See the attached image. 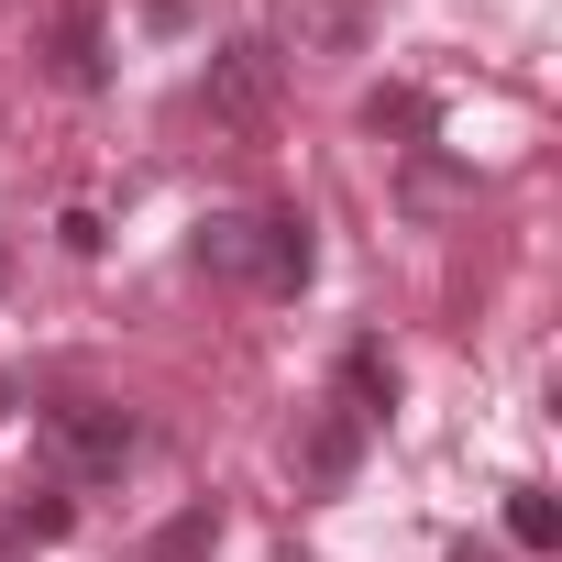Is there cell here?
<instances>
[{
    "label": "cell",
    "instance_id": "6da1fadb",
    "mask_svg": "<svg viewBox=\"0 0 562 562\" xmlns=\"http://www.w3.org/2000/svg\"><path fill=\"white\" fill-rule=\"evenodd\" d=\"M276 100H288V56L254 45V34L199 67V111H210L221 133H276Z\"/></svg>",
    "mask_w": 562,
    "mask_h": 562
},
{
    "label": "cell",
    "instance_id": "7a4b0ae2",
    "mask_svg": "<svg viewBox=\"0 0 562 562\" xmlns=\"http://www.w3.org/2000/svg\"><path fill=\"white\" fill-rule=\"evenodd\" d=\"M45 441H56L67 485H111V474L144 452V419L111 408V397H67V408H45Z\"/></svg>",
    "mask_w": 562,
    "mask_h": 562
},
{
    "label": "cell",
    "instance_id": "3957f363",
    "mask_svg": "<svg viewBox=\"0 0 562 562\" xmlns=\"http://www.w3.org/2000/svg\"><path fill=\"white\" fill-rule=\"evenodd\" d=\"M45 78L100 100L111 89V23H100V0H56V23H45Z\"/></svg>",
    "mask_w": 562,
    "mask_h": 562
},
{
    "label": "cell",
    "instance_id": "277c9868",
    "mask_svg": "<svg viewBox=\"0 0 562 562\" xmlns=\"http://www.w3.org/2000/svg\"><path fill=\"white\" fill-rule=\"evenodd\" d=\"M288 463H299V485H310V496H342V485H353V474H364V419H353V408H342V397H321V408H310V430H299V452H288Z\"/></svg>",
    "mask_w": 562,
    "mask_h": 562
},
{
    "label": "cell",
    "instance_id": "5b68a950",
    "mask_svg": "<svg viewBox=\"0 0 562 562\" xmlns=\"http://www.w3.org/2000/svg\"><path fill=\"white\" fill-rule=\"evenodd\" d=\"M310 276H321L310 210H265V221H254V288H265V299H299Z\"/></svg>",
    "mask_w": 562,
    "mask_h": 562
},
{
    "label": "cell",
    "instance_id": "8992f818",
    "mask_svg": "<svg viewBox=\"0 0 562 562\" xmlns=\"http://www.w3.org/2000/svg\"><path fill=\"white\" fill-rule=\"evenodd\" d=\"M331 397L375 430V419L397 408V364H386V342H342V386H331Z\"/></svg>",
    "mask_w": 562,
    "mask_h": 562
},
{
    "label": "cell",
    "instance_id": "52a82bcc",
    "mask_svg": "<svg viewBox=\"0 0 562 562\" xmlns=\"http://www.w3.org/2000/svg\"><path fill=\"white\" fill-rule=\"evenodd\" d=\"M299 56H353L364 45V23H375V0H299Z\"/></svg>",
    "mask_w": 562,
    "mask_h": 562
},
{
    "label": "cell",
    "instance_id": "ba28073f",
    "mask_svg": "<svg viewBox=\"0 0 562 562\" xmlns=\"http://www.w3.org/2000/svg\"><path fill=\"white\" fill-rule=\"evenodd\" d=\"M364 133H397V144L419 155V144L441 133V111H430V89H397V78H386V89H364Z\"/></svg>",
    "mask_w": 562,
    "mask_h": 562
},
{
    "label": "cell",
    "instance_id": "9c48e42d",
    "mask_svg": "<svg viewBox=\"0 0 562 562\" xmlns=\"http://www.w3.org/2000/svg\"><path fill=\"white\" fill-rule=\"evenodd\" d=\"M188 265H199V276H254V221H243V210H221V221H199V243H188Z\"/></svg>",
    "mask_w": 562,
    "mask_h": 562
},
{
    "label": "cell",
    "instance_id": "30bf717a",
    "mask_svg": "<svg viewBox=\"0 0 562 562\" xmlns=\"http://www.w3.org/2000/svg\"><path fill=\"white\" fill-rule=\"evenodd\" d=\"M507 540L518 551H562V496L551 485H507Z\"/></svg>",
    "mask_w": 562,
    "mask_h": 562
},
{
    "label": "cell",
    "instance_id": "8fae6325",
    "mask_svg": "<svg viewBox=\"0 0 562 562\" xmlns=\"http://www.w3.org/2000/svg\"><path fill=\"white\" fill-rule=\"evenodd\" d=\"M210 551H221V507H210V496L177 507V518L155 529V562H210Z\"/></svg>",
    "mask_w": 562,
    "mask_h": 562
},
{
    "label": "cell",
    "instance_id": "7c38bea8",
    "mask_svg": "<svg viewBox=\"0 0 562 562\" xmlns=\"http://www.w3.org/2000/svg\"><path fill=\"white\" fill-rule=\"evenodd\" d=\"M452 562H507V551H485V540H452Z\"/></svg>",
    "mask_w": 562,
    "mask_h": 562
},
{
    "label": "cell",
    "instance_id": "4fadbf2b",
    "mask_svg": "<svg viewBox=\"0 0 562 562\" xmlns=\"http://www.w3.org/2000/svg\"><path fill=\"white\" fill-rule=\"evenodd\" d=\"M0 288H12V243H0Z\"/></svg>",
    "mask_w": 562,
    "mask_h": 562
},
{
    "label": "cell",
    "instance_id": "5bb4252c",
    "mask_svg": "<svg viewBox=\"0 0 562 562\" xmlns=\"http://www.w3.org/2000/svg\"><path fill=\"white\" fill-rule=\"evenodd\" d=\"M0 408H12V386H0Z\"/></svg>",
    "mask_w": 562,
    "mask_h": 562
}]
</instances>
